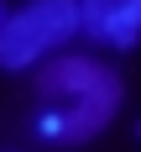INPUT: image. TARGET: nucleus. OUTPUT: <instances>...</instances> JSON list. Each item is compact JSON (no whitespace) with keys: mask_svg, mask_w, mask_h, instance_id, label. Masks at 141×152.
<instances>
[{"mask_svg":"<svg viewBox=\"0 0 141 152\" xmlns=\"http://www.w3.org/2000/svg\"><path fill=\"white\" fill-rule=\"evenodd\" d=\"M78 31V0H26L0 26V68H26Z\"/></svg>","mask_w":141,"mask_h":152,"instance_id":"1","label":"nucleus"},{"mask_svg":"<svg viewBox=\"0 0 141 152\" xmlns=\"http://www.w3.org/2000/svg\"><path fill=\"white\" fill-rule=\"evenodd\" d=\"M42 100H73V105H120V79L105 63L89 58H58L37 74Z\"/></svg>","mask_w":141,"mask_h":152,"instance_id":"2","label":"nucleus"},{"mask_svg":"<svg viewBox=\"0 0 141 152\" xmlns=\"http://www.w3.org/2000/svg\"><path fill=\"white\" fill-rule=\"evenodd\" d=\"M78 26L105 47H131L141 37V0H78Z\"/></svg>","mask_w":141,"mask_h":152,"instance_id":"3","label":"nucleus"},{"mask_svg":"<svg viewBox=\"0 0 141 152\" xmlns=\"http://www.w3.org/2000/svg\"><path fill=\"white\" fill-rule=\"evenodd\" d=\"M0 26H5V16H0Z\"/></svg>","mask_w":141,"mask_h":152,"instance_id":"4","label":"nucleus"},{"mask_svg":"<svg viewBox=\"0 0 141 152\" xmlns=\"http://www.w3.org/2000/svg\"><path fill=\"white\" fill-rule=\"evenodd\" d=\"M136 137H141V126H136Z\"/></svg>","mask_w":141,"mask_h":152,"instance_id":"5","label":"nucleus"}]
</instances>
